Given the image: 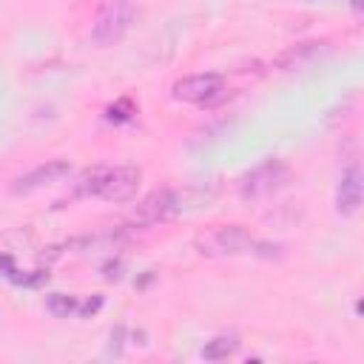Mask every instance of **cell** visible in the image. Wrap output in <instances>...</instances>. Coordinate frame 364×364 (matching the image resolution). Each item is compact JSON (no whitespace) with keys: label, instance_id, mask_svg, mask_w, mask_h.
I'll return each mask as SVG.
<instances>
[{"label":"cell","instance_id":"6da1fadb","mask_svg":"<svg viewBox=\"0 0 364 364\" xmlns=\"http://www.w3.org/2000/svg\"><path fill=\"white\" fill-rule=\"evenodd\" d=\"M142 182V171L134 165H117V168H94L77 182L80 196H100L105 202H125L136 193Z\"/></svg>","mask_w":364,"mask_h":364},{"label":"cell","instance_id":"7a4b0ae2","mask_svg":"<svg viewBox=\"0 0 364 364\" xmlns=\"http://www.w3.org/2000/svg\"><path fill=\"white\" fill-rule=\"evenodd\" d=\"M193 247L202 256H236V253H253L256 239L242 225H216L202 230L193 239Z\"/></svg>","mask_w":364,"mask_h":364},{"label":"cell","instance_id":"3957f363","mask_svg":"<svg viewBox=\"0 0 364 364\" xmlns=\"http://www.w3.org/2000/svg\"><path fill=\"white\" fill-rule=\"evenodd\" d=\"M134 6L131 0H105L91 23V40L97 46H114L117 40L125 37V31L134 23Z\"/></svg>","mask_w":364,"mask_h":364},{"label":"cell","instance_id":"277c9868","mask_svg":"<svg viewBox=\"0 0 364 364\" xmlns=\"http://www.w3.org/2000/svg\"><path fill=\"white\" fill-rule=\"evenodd\" d=\"M287 182H290V168L282 159H264L262 165L250 168L239 179V193L245 199H259V196H267V193L284 188Z\"/></svg>","mask_w":364,"mask_h":364},{"label":"cell","instance_id":"5b68a950","mask_svg":"<svg viewBox=\"0 0 364 364\" xmlns=\"http://www.w3.org/2000/svg\"><path fill=\"white\" fill-rule=\"evenodd\" d=\"M182 208V196L171 188H159L154 193H148L136 210H134V225L136 228H148V225H156V222H165L171 213H176Z\"/></svg>","mask_w":364,"mask_h":364},{"label":"cell","instance_id":"8992f818","mask_svg":"<svg viewBox=\"0 0 364 364\" xmlns=\"http://www.w3.org/2000/svg\"><path fill=\"white\" fill-rule=\"evenodd\" d=\"M225 91V82L219 74H191L173 82V97L179 102H213Z\"/></svg>","mask_w":364,"mask_h":364},{"label":"cell","instance_id":"52a82bcc","mask_svg":"<svg viewBox=\"0 0 364 364\" xmlns=\"http://www.w3.org/2000/svg\"><path fill=\"white\" fill-rule=\"evenodd\" d=\"M71 173V165L65 162V159H48V162H43V165H37V168H31V171H26L23 176H17L14 182H11V193H31V191H37V188H46V185H54V182H60L63 176H68Z\"/></svg>","mask_w":364,"mask_h":364},{"label":"cell","instance_id":"ba28073f","mask_svg":"<svg viewBox=\"0 0 364 364\" xmlns=\"http://www.w3.org/2000/svg\"><path fill=\"white\" fill-rule=\"evenodd\" d=\"M327 48H330V46H327L324 40H304V43H296V46L284 48V51L273 60V65H276L279 71H296V68L310 65V63H313L316 57H321Z\"/></svg>","mask_w":364,"mask_h":364},{"label":"cell","instance_id":"9c48e42d","mask_svg":"<svg viewBox=\"0 0 364 364\" xmlns=\"http://www.w3.org/2000/svg\"><path fill=\"white\" fill-rule=\"evenodd\" d=\"M336 208L344 216H353L361 208V171H358V165H350L341 173L338 188H336Z\"/></svg>","mask_w":364,"mask_h":364},{"label":"cell","instance_id":"30bf717a","mask_svg":"<svg viewBox=\"0 0 364 364\" xmlns=\"http://www.w3.org/2000/svg\"><path fill=\"white\" fill-rule=\"evenodd\" d=\"M236 350H239V338H236V336H213L210 341H205L202 358H208V361H222V358L233 355Z\"/></svg>","mask_w":364,"mask_h":364},{"label":"cell","instance_id":"8fae6325","mask_svg":"<svg viewBox=\"0 0 364 364\" xmlns=\"http://www.w3.org/2000/svg\"><path fill=\"white\" fill-rule=\"evenodd\" d=\"M77 299L74 296H65V293H51L48 299H46V307H48V313L51 316H57V318H68L71 313H77Z\"/></svg>","mask_w":364,"mask_h":364},{"label":"cell","instance_id":"7c38bea8","mask_svg":"<svg viewBox=\"0 0 364 364\" xmlns=\"http://www.w3.org/2000/svg\"><path fill=\"white\" fill-rule=\"evenodd\" d=\"M131 114H134V102H131V100H119V102H114V105L108 108V119H117V122L128 119Z\"/></svg>","mask_w":364,"mask_h":364},{"label":"cell","instance_id":"4fadbf2b","mask_svg":"<svg viewBox=\"0 0 364 364\" xmlns=\"http://www.w3.org/2000/svg\"><path fill=\"white\" fill-rule=\"evenodd\" d=\"M100 307H102V296H91V299H85V301L77 304V313H80V316H91V313H97Z\"/></svg>","mask_w":364,"mask_h":364},{"label":"cell","instance_id":"5bb4252c","mask_svg":"<svg viewBox=\"0 0 364 364\" xmlns=\"http://www.w3.org/2000/svg\"><path fill=\"white\" fill-rule=\"evenodd\" d=\"M0 273L11 279V273H14V259H11V253H0Z\"/></svg>","mask_w":364,"mask_h":364}]
</instances>
